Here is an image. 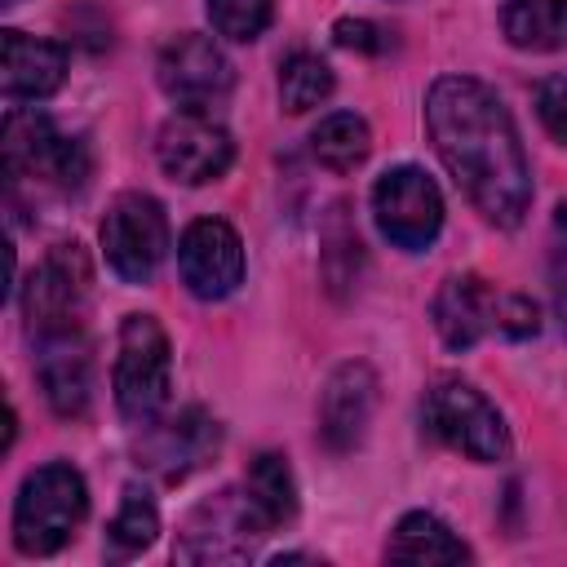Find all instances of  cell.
<instances>
[{
  "label": "cell",
  "instance_id": "obj_1",
  "mask_svg": "<svg viewBox=\"0 0 567 567\" xmlns=\"http://www.w3.org/2000/svg\"><path fill=\"white\" fill-rule=\"evenodd\" d=\"M425 128L465 199L492 226H518L532 208V168L505 102L474 75H439L425 93Z\"/></svg>",
  "mask_w": 567,
  "mask_h": 567
},
{
  "label": "cell",
  "instance_id": "obj_2",
  "mask_svg": "<svg viewBox=\"0 0 567 567\" xmlns=\"http://www.w3.org/2000/svg\"><path fill=\"white\" fill-rule=\"evenodd\" d=\"M89 514V487L84 474L66 461H49L40 470H31L18 487L13 501V545L27 558H44L58 554L75 527Z\"/></svg>",
  "mask_w": 567,
  "mask_h": 567
},
{
  "label": "cell",
  "instance_id": "obj_3",
  "mask_svg": "<svg viewBox=\"0 0 567 567\" xmlns=\"http://www.w3.org/2000/svg\"><path fill=\"white\" fill-rule=\"evenodd\" d=\"M275 523L266 518V509L252 501V492H235V487H221L213 492L208 501H199L186 523L177 527V545H173V558L186 563V567H199V563H244L252 558V549L261 545V536L270 532Z\"/></svg>",
  "mask_w": 567,
  "mask_h": 567
},
{
  "label": "cell",
  "instance_id": "obj_4",
  "mask_svg": "<svg viewBox=\"0 0 567 567\" xmlns=\"http://www.w3.org/2000/svg\"><path fill=\"white\" fill-rule=\"evenodd\" d=\"M421 425L443 447L470 456V461H505L509 456V430L496 403L474 390L461 377H439L421 399Z\"/></svg>",
  "mask_w": 567,
  "mask_h": 567
},
{
  "label": "cell",
  "instance_id": "obj_5",
  "mask_svg": "<svg viewBox=\"0 0 567 567\" xmlns=\"http://www.w3.org/2000/svg\"><path fill=\"white\" fill-rule=\"evenodd\" d=\"M111 385H115V408L124 421L146 425L164 412L168 385H173V350L155 315H124Z\"/></svg>",
  "mask_w": 567,
  "mask_h": 567
},
{
  "label": "cell",
  "instance_id": "obj_6",
  "mask_svg": "<svg viewBox=\"0 0 567 567\" xmlns=\"http://www.w3.org/2000/svg\"><path fill=\"white\" fill-rule=\"evenodd\" d=\"M89 284H93V266H89L84 248L75 239L71 244H53L44 252V261L31 270L27 288H22V315H27L31 341L84 332Z\"/></svg>",
  "mask_w": 567,
  "mask_h": 567
},
{
  "label": "cell",
  "instance_id": "obj_7",
  "mask_svg": "<svg viewBox=\"0 0 567 567\" xmlns=\"http://www.w3.org/2000/svg\"><path fill=\"white\" fill-rule=\"evenodd\" d=\"M0 155H4V173L9 182L22 177H40L58 190H75L89 177V151L80 137L58 133V124L49 115L35 111H9L4 115V137H0Z\"/></svg>",
  "mask_w": 567,
  "mask_h": 567
},
{
  "label": "cell",
  "instance_id": "obj_8",
  "mask_svg": "<svg viewBox=\"0 0 567 567\" xmlns=\"http://www.w3.org/2000/svg\"><path fill=\"white\" fill-rule=\"evenodd\" d=\"M102 252H106V266L124 279V284H146L164 252H168V217L159 208L155 195H142V190H124L111 199L102 226Z\"/></svg>",
  "mask_w": 567,
  "mask_h": 567
},
{
  "label": "cell",
  "instance_id": "obj_9",
  "mask_svg": "<svg viewBox=\"0 0 567 567\" xmlns=\"http://www.w3.org/2000/svg\"><path fill=\"white\" fill-rule=\"evenodd\" d=\"M372 217L381 226V235L403 248V252H421L434 244L439 226H443V195L434 186V177L416 164H399L390 173L377 177L372 186Z\"/></svg>",
  "mask_w": 567,
  "mask_h": 567
},
{
  "label": "cell",
  "instance_id": "obj_10",
  "mask_svg": "<svg viewBox=\"0 0 567 567\" xmlns=\"http://www.w3.org/2000/svg\"><path fill=\"white\" fill-rule=\"evenodd\" d=\"M155 80L182 111H208L235 89V66L217 40L186 31L164 44L155 62Z\"/></svg>",
  "mask_w": 567,
  "mask_h": 567
},
{
  "label": "cell",
  "instance_id": "obj_11",
  "mask_svg": "<svg viewBox=\"0 0 567 567\" xmlns=\"http://www.w3.org/2000/svg\"><path fill=\"white\" fill-rule=\"evenodd\" d=\"M155 159L173 182L204 186V182H217L230 168L235 142L208 111H177L159 124Z\"/></svg>",
  "mask_w": 567,
  "mask_h": 567
},
{
  "label": "cell",
  "instance_id": "obj_12",
  "mask_svg": "<svg viewBox=\"0 0 567 567\" xmlns=\"http://www.w3.org/2000/svg\"><path fill=\"white\" fill-rule=\"evenodd\" d=\"M177 270H182V284L199 301L230 297L244 279V244H239L235 226L221 217L190 221L177 239Z\"/></svg>",
  "mask_w": 567,
  "mask_h": 567
},
{
  "label": "cell",
  "instance_id": "obj_13",
  "mask_svg": "<svg viewBox=\"0 0 567 567\" xmlns=\"http://www.w3.org/2000/svg\"><path fill=\"white\" fill-rule=\"evenodd\" d=\"M217 452V421L204 408H186L173 421H146L137 439V456L146 470H155L164 483L186 478Z\"/></svg>",
  "mask_w": 567,
  "mask_h": 567
},
{
  "label": "cell",
  "instance_id": "obj_14",
  "mask_svg": "<svg viewBox=\"0 0 567 567\" xmlns=\"http://www.w3.org/2000/svg\"><path fill=\"white\" fill-rule=\"evenodd\" d=\"M501 297L487 279L478 275H447L430 301L434 328L443 337L447 350H470L474 341H483L487 332H496L501 319Z\"/></svg>",
  "mask_w": 567,
  "mask_h": 567
},
{
  "label": "cell",
  "instance_id": "obj_15",
  "mask_svg": "<svg viewBox=\"0 0 567 567\" xmlns=\"http://www.w3.org/2000/svg\"><path fill=\"white\" fill-rule=\"evenodd\" d=\"M377 412V372L368 363H341L319 394V434L332 452H354Z\"/></svg>",
  "mask_w": 567,
  "mask_h": 567
},
{
  "label": "cell",
  "instance_id": "obj_16",
  "mask_svg": "<svg viewBox=\"0 0 567 567\" xmlns=\"http://www.w3.org/2000/svg\"><path fill=\"white\" fill-rule=\"evenodd\" d=\"M66 80V49L58 40H40L27 31H4V71L0 89L4 102H40Z\"/></svg>",
  "mask_w": 567,
  "mask_h": 567
},
{
  "label": "cell",
  "instance_id": "obj_17",
  "mask_svg": "<svg viewBox=\"0 0 567 567\" xmlns=\"http://www.w3.org/2000/svg\"><path fill=\"white\" fill-rule=\"evenodd\" d=\"M35 346H40L35 377L44 385L49 408L58 416H80L89 408V390H93V359H89L84 332L49 337V341H35Z\"/></svg>",
  "mask_w": 567,
  "mask_h": 567
},
{
  "label": "cell",
  "instance_id": "obj_18",
  "mask_svg": "<svg viewBox=\"0 0 567 567\" xmlns=\"http://www.w3.org/2000/svg\"><path fill=\"white\" fill-rule=\"evenodd\" d=\"M385 558L390 563H465L470 558V549H465V540L443 523V518H434V514H425V509H412V514H403L399 523H394V532H390V545H385Z\"/></svg>",
  "mask_w": 567,
  "mask_h": 567
},
{
  "label": "cell",
  "instance_id": "obj_19",
  "mask_svg": "<svg viewBox=\"0 0 567 567\" xmlns=\"http://www.w3.org/2000/svg\"><path fill=\"white\" fill-rule=\"evenodd\" d=\"M501 31L527 53L567 49V0H509L501 9Z\"/></svg>",
  "mask_w": 567,
  "mask_h": 567
},
{
  "label": "cell",
  "instance_id": "obj_20",
  "mask_svg": "<svg viewBox=\"0 0 567 567\" xmlns=\"http://www.w3.org/2000/svg\"><path fill=\"white\" fill-rule=\"evenodd\" d=\"M310 151L315 159L328 168V173H354L368 151H372V133H368V120L354 115V111H332L315 124L310 133Z\"/></svg>",
  "mask_w": 567,
  "mask_h": 567
},
{
  "label": "cell",
  "instance_id": "obj_21",
  "mask_svg": "<svg viewBox=\"0 0 567 567\" xmlns=\"http://www.w3.org/2000/svg\"><path fill=\"white\" fill-rule=\"evenodd\" d=\"M159 532V514H155V501L137 487H124V501L115 509V518L106 523V558L124 563L133 554H142Z\"/></svg>",
  "mask_w": 567,
  "mask_h": 567
},
{
  "label": "cell",
  "instance_id": "obj_22",
  "mask_svg": "<svg viewBox=\"0 0 567 567\" xmlns=\"http://www.w3.org/2000/svg\"><path fill=\"white\" fill-rule=\"evenodd\" d=\"M248 492H252V501L266 509V518L279 527V523H288L292 514H297V483H292V470H288V461L279 456V452H261V456H252V465H248V483H244Z\"/></svg>",
  "mask_w": 567,
  "mask_h": 567
},
{
  "label": "cell",
  "instance_id": "obj_23",
  "mask_svg": "<svg viewBox=\"0 0 567 567\" xmlns=\"http://www.w3.org/2000/svg\"><path fill=\"white\" fill-rule=\"evenodd\" d=\"M328 93H332V66H328L323 58H315V53H292V58L284 62V71H279V102H284V111L301 115V111L319 106Z\"/></svg>",
  "mask_w": 567,
  "mask_h": 567
},
{
  "label": "cell",
  "instance_id": "obj_24",
  "mask_svg": "<svg viewBox=\"0 0 567 567\" xmlns=\"http://www.w3.org/2000/svg\"><path fill=\"white\" fill-rule=\"evenodd\" d=\"M208 22L226 40H257L270 22V0H208Z\"/></svg>",
  "mask_w": 567,
  "mask_h": 567
},
{
  "label": "cell",
  "instance_id": "obj_25",
  "mask_svg": "<svg viewBox=\"0 0 567 567\" xmlns=\"http://www.w3.org/2000/svg\"><path fill=\"white\" fill-rule=\"evenodd\" d=\"M536 115H540L545 133L558 146H567V75L540 80V89H536Z\"/></svg>",
  "mask_w": 567,
  "mask_h": 567
},
{
  "label": "cell",
  "instance_id": "obj_26",
  "mask_svg": "<svg viewBox=\"0 0 567 567\" xmlns=\"http://www.w3.org/2000/svg\"><path fill=\"white\" fill-rule=\"evenodd\" d=\"M496 332H505V337H514V341L536 337V332H540V310H536V301L523 297V292H505V297H501Z\"/></svg>",
  "mask_w": 567,
  "mask_h": 567
},
{
  "label": "cell",
  "instance_id": "obj_27",
  "mask_svg": "<svg viewBox=\"0 0 567 567\" xmlns=\"http://www.w3.org/2000/svg\"><path fill=\"white\" fill-rule=\"evenodd\" d=\"M332 40L341 49H359V53H381L385 49V31L377 22H368V18H341L332 27Z\"/></svg>",
  "mask_w": 567,
  "mask_h": 567
},
{
  "label": "cell",
  "instance_id": "obj_28",
  "mask_svg": "<svg viewBox=\"0 0 567 567\" xmlns=\"http://www.w3.org/2000/svg\"><path fill=\"white\" fill-rule=\"evenodd\" d=\"M554 310H558V323H563V332H567V275L558 279V297H554Z\"/></svg>",
  "mask_w": 567,
  "mask_h": 567
}]
</instances>
